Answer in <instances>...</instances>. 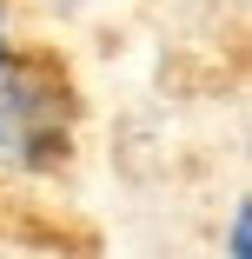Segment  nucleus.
<instances>
[{"mask_svg": "<svg viewBox=\"0 0 252 259\" xmlns=\"http://www.w3.org/2000/svg\"><path fill=\"white\" fill-rule=\"evenodd\" d=\"M80 140V87L60 54L7 47L0 54V173L46 180L73 160Z\"/></svg>", "mask_w": 252, "mask_h": 259, "instance_id": "f257e3e1", "label": "nucleus"}, {"mask_svg": "<svg viewBox=\"0 0 252 259\" xmlns=\"http://www.w3.org/2000/svg\"><path fill=\"white\" fill-rule=\"evenodd\" d=\"M226 259H252V206H232V220H226Z\"/></svg>", "mask_w": 252, "mask_h": 259, "instance_id": "f03ea898", "label": "nucleus"}, {"mask_svg": "<svg viewBox=\"0 0 252 259\" xmlns=\"http://www.w3.org/2000/svg\"><path fill=\"white\" fill-rule=\"evenodd\" d=\"M14 47V27H7V0H0V54Z\"/></svg>", "mask_w": 252, "mask_h": 259, "instance_id": "7ed1b4c3", "label": "nucleus"}, {"mask_svg": "<svg viewBox=\"0 0 252 259\" xmlns=\"http://www.w3.org/2000/svg\"><path fill=\"white\" fill-rule=\"evenodd\" d=\"M54 7H73V0H54Z\"/></svg>", "mask_w": 252, "mask_h": 259, "instance_id": "20e7f679", "label": "nucleus"}]
</instances>
